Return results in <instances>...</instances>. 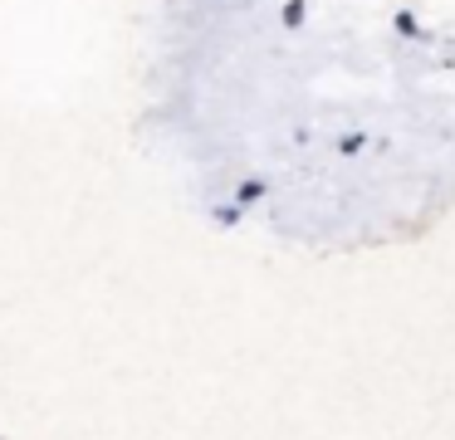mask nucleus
I'll use <instances>...</instances> for the list:
<instances>
[]
</instances>
